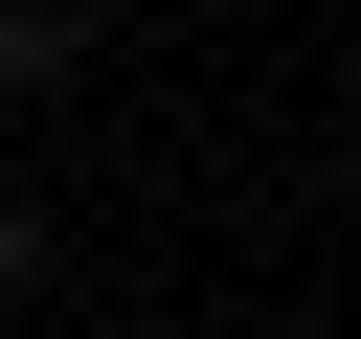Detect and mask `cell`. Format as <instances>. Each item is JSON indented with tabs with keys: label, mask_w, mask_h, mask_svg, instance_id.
I'll return each instance as SVG.
<instances>
[{
	"label": "cell",
	"mask_w": 361,
	"mask_h": 339,
	"mask_svg": "<svg viewBox=\"0 0 361 339\" xmlns=\"http://www.w3.org/2000/svg\"><path fill=\"white\" fill-rule=\"evenodd\" d=\"M68 45H90V0H0V90H45Z\"/></svg>",
	"instance_id": "obj_1"
},
{
	"label": "cell",
	"mask_w": 361,
	"mask_h": 339,
	"mask_svg": "<svg viewBox=\"0 0 361 339\" xmlns=\"http://www.w3.org/2000/svg\"><path fill=\"white\" fill-rule=\"evenodd\" d=\"M23 294H45V203L0 181V316H23Z\"/></svg>",
	"instance_id": "obj_2"
}]
</instances>
